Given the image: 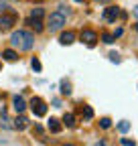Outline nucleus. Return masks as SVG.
Listing matches in <instances>:
<instances>
[{
  "label": "nucleus",
  "instance_id": "7c9ffc66",
  "mask_svg": "<svg viewBox=\"0 0 138 146\" xmlns=\"http://www.w3.org/2000/svg\"><path fill=\"white\" fill-rule=\"evenodd\" d=\"M0 100H2V98H0Z\"/></svg>",
  "mask_w": 138,
  "mask_h": 146
},
{
  "label": "nucleus",
  "instance_id": "5701e85b",
  "mask_svg": "<svg viewBox=\"0 0 138 146\" xmlns=\"http://www.w3.org/2000/svg\"><path fill=\"white\" fill-rule=\"evenodd\" d=\"M34 134H37V136H43V128L41 126H37V124H34V130H33Z\"/></svg>",
  "mask_w": 138,
  "mask_h": 146
},
{
  "label": "nucleus",
  "instance_id": "1a4fd4ad",
  "mask_svg": "<svg viewBox=\"0 0 138 146\" xmlns=\"http://www.w3.org/2000/svg\"><path fill=\"white\" fill-rule=\"evenodd\" d=\"M12 106H14V110H16L19 114H23V112H25V108H27V102H25L21 96H16V98L12 100Z\"/></svg>",
  "mask_w": 138,
  "mask_h": 146
},
{
  "label": "nucleus",
  "instance_id": "39448f33",
  "mask_svg": "<svg viewBox=\"0 0 138 146\" xmlns=\"http://www.w3.org/2000/svg\"><path fill=\"white\" fill-rule=\"evenodd\" d=\"M16 23V14H0V29H2V31H8L12 25Z\"/></svg>",
  "mask_w": 138,
  "mask_h": 146
},
{
  "label": "nucleus",
  "instance_id": "412c9836",
  "mask_svg": "<svg viewBox=\"0 0 138 146\" xmlns=\"http://www.w3.org/2000/svg\"><path fill=\"white\" fill-rule=\"evenodd\" d=\"M120 142H122V146H136V142H134V140H130V138H122Z\"/></svg>",
  "mask_w": 138,
  "mask_h": 146
},
{
  "label": "nucleus",
  "instance_id": "7ed1b4c3",
  "mask_svg": "<svg viewBox=\"0 0 138 146\" xmlns=\"http://www.w3.org/2000/svg\"><path fill=\"white\" fill-rule=\"evenodd\" d=\"M31 110H33V114L37 118H43L47 114V106H45V102L41 98H33L31 100Z\"/></svg>",
  "mask_w": 138,
  "mask_h": 146
},
{
  "label": "nucleus",
  "instance_id": "9b49d317",
  "mask_svg": "<svg viewBox=\"0 0 138 146\" xmlns=\"http://www.w3.org/2000/svg\"><path fill=\"white\" fill-rule=\"evenodd\" d=\"M27 126H29V120L25 116H19V118L14 120V128H16V130H25Z\"/></svg>",
  "mask_w": 138,
  "mask_h": 146
},
{
  "label": "nucleus",
  "instance_id": "f03ea898",
  "mask_svg": "<svg viewBox=\"0 0 138 146\" xmlns=\"http://www.w3.org/2000/svg\"><path fill=\"white\" fill-rule=\"evenodd\" d=\"M63 25H65V14H61L59 10H57V12H53V14H49V23H47V27H49V31H51V33L61 31V29H63Z\"/></svg>",
  "mask_w": 138,
  "mask_h": 146
},
{
  "label": "nucleus",
  "instance_id": "9d476101",
  "mask_svg": "<svg viewBox=\"0 0 138 146\" xmlns=\"http://www.w3.org/2000/svg\"><path fill=\"white\" fill-rule=\"evenodd\" d=\"M61 120H57V118H51L49 120V130L53 132V134H57V132H61Z\"/></svg>",
  "mask_w": 138,
  "mask_h": 146
},
{
  "label": "nucleus",
  "instance_id": "393cba45",
  "mask_svg": "<svg viewBox=\"0 0 138 146\" xmlns=\"http://www.w3.org/2000/svg\"><path fill=\"white\" fill-rule=\"evenodd\" d=\"M134 16H136V18H138V6H136V8H134Z\"/></svg>",
  "mask_w": 138,
  "mask_h": 146
},
{
  "label": "nucleus",
  "instance_id": "c756f323",
  "mask_svg": "<svg viewBox=\"0 0 138 146\" xmlns=\"http://www.w3.org/2000/svg\"><path fill=\"white\" fill-rule=\"evenodd\" d=\"M0 2H6V0H0Z\"/></svg>",
  "mask_w": 138,
  "mask_h": 146
},
{
  "label": "nucleus",
  "instance_id": "bb28decb",
  "mask_svg": "<svg viewBox=\"0 0 138 146\" xmlns=\"http://www.w3.org/2000/svg\"><path fill=\"white\" fill-rule=\"evenodd\" d=\"M98 146H106V144H104V142H100V144H98Z\"/></svg>",
  "mask_w": 138,
  "mask_h": 146
},
{
  "label": "nucleus",
  "instance_id": "a878e982",
  "mask_svg": "<svg viewBox=\"0 0 138 146\" xmlns=\"http://www.w3.org/2000/svg\"><path fill=\"white\" fill-rule=\"evenodd\" d=\"M63 146H75V144H71V142H67V144H63Z\"/></svg>",
  "mask_w": 138,
  "mask_h": 146
},
{
  "label": "nucleus",
  "instance_id": "6ab92c4d",
  "mask_svg": "<svg viewBox=\"0 0 138 146\" xmlns=\"http://www.w3.org/2000/svg\"><path fill=\"white\" fill-rule=\"evenodd\" d=\"M100 126L104 128V130H108V128L112 126V120H110V118H102V120H100Z\"/></svg>",
  "mask_w": 138,
  "mask_h": 146
},
{
  "label": "nucleus",
  "instance_id": "dca6fc26",
  "mask_svg": "<svg viewBox=\"0 0 138 146\" xmlns=\"http://www.w3.org/2000/svg\"><path fill=\"white\" fill-rule=\"evenodd\" d=\"M118 130H120V132H122V134H124V132H128V130H130V122H126V120H122V122H120V124H118Z\"/></svg>",
  "mask_w": 138,
  "mask_h": 146
},
{
  "label": "nucleus",
  "instance_id": "b1692460",
  "mask_svg": "<svg viewBox=\"0 0 138 146\" xmlns=\"http://www.w3.org/2000/svg\"><path fill=\"white\" fill-rule=\"evenodd\" d=\"M122 33H124V31H122V29H116V31H114V35H112V36H114V39H116V36H122Z\"/></svg>",
  "mask_w": 138,
  "mask_h": 146
},
{
  "label": "nucleus",
  "instance_id": "f257e3e1",
  "mask_svg": "<svg viewBox=\"0 0 138 146\" xmlns=\"http://www.w3.org/2000/svg\"><path fill=\"white\" fill-rule=\"evenodd\" d=\"M10 43L19 51H31L33 45H34V36L29 31H14L12 36H10Z\"/></svg>",
  "mask_w": 138,
  "mask_h": 146
},
{
  "label": "nucleus",
  "instance_id": "a211bd4d",
  "mask_svg": "<svg viewBox=\"0 0 138 146\" xmlns=\"http://www.w3.org/2000/svg\"><path fill=\"white\" fill-rule=\"evenodd\" d=\"M102 41L106 43V45H112V43H114V36H112L110 33H104V35H102Z\"/></svg>",
  "mask_w": 138,
  "mask_h": 146
},
{
  "label": "nucleus",
  "instance_id": "f8f14e48",
  "mask_svg": "<svg viewBox=\"0 0 138 146\" xmlns=\"http://www.w3.org/2000/svg\"><path fill=\"white\" fill-rule=\"evenodd\" d=\"M16 57H19V55H16L14 49H6V51H2V59H4V61H16Z\"/></svg>",
  "mask_w": 138,
  "mask_h": 146
},
{
  "label": "nucleus",
  "instance_id": "4be33fe9",
  "mask_svg": "<svg viewBox=\"0 0 138 146\" xmlns=\"http://www.w3.org/2000/svg\"><path fill=\"white\" fill-rule=\"evenodd\" d=\"M110 61H114V63H120V57H118V53H110Z\"/></svg>",
  "mask_w": 138,
  "mask_h": 146
},
{
  "label": "nucleus",
  "instance_id": "2eb2a0df",
  "mask_svg": "<svg viewBox=\"0 0 138 146\" xmlns=\"http://www.w3.org/2000/svg\"><path fill=\"white\" fill-rule=\"evenodd\" d=\"M83 118H85V120H92V118H94V110H92V106H83Z\"/></svg>",
  "mask_w": 138,
  "mask_h": 146
},
{
  "label": "nucleus",
  "instance_id": "0eeeda50",
  "mask_svg": "<svg viewBox=\"0 0 138 146\" xmlns=\"http://www.w3.org/2000/svg\"><path fill=\"white\" fill-rule=\"evenodd\" d=\"M59 43H61V45H71V43H75V33H73V31L63 33V35L59 36Z\"/></svg>",
  "mask_w": 138,
  "mask_h": 146
},
{
  "label": "nucleus",
  "instance_id": "c85d7f7f",
  "mask_svg": "<svg viewBox=\"0 0 138 146\" xmlns=\"http://www.w3.org/2000/svg\"><path fill=\"white\" fill-rule=\"evenodd\" d=\"M75 2H83V0H75Z\"/></svg>",
  "mask_w": 138,
  "mask_h": 146
},
{
  "label": "nucleus",
  "instance_id": "4468645a",
  "mask_svg": "<svg viewBox=\"0 0 138 146\" xmlns=\"http://www.w3.org/2000/svg\"><path fill=\"white\" fill-rule=\"evenodd\" d=\"M61 96H71V83L67 79L61 81Z\"/></svg>",
  "mask_w": 138,
  "mask_h": 146
},
{
  "label": "nucleus",
  "instance_id": "20e7f679",
  "mask_svg": "<svg viewBox=\"0 0 138 146\" xmlns=\"http://www.w3.org/2000/svg\"><path fill=\"white\" fill-rule=\"evenodd\" d=\"M81 43H85L88 47H96V43H98V33H96V31H90V29L81 31Z\"/></svg>",
  "mask_w": 138,
  "mask_h": 146
},
{
  "label": "nucleus",
  "instance_id": "423d86ee",
  "mask_svg": "<svg viewBox=\"0 0 138 146\" xmlns=\"http://www.w3.org/2000/svg\"><path fill=\"white\" fill-rule=\"evenodd\" d=\"M118 16H120V8L118 6H108L106 10H104V18H106L108 23H114Z\"/></svg>",
  "mask_w": 138,
  "mask_h": 146
},
{
  "label": "nucleus",
  "instance_id": "6e6552de",
  "mask_svg": "<svg viewBox=\"0 0 138 146\" xmlns=\"http://www.w3.org/2000/svg\"><path fill=\"white\" fill-rule=\"evenodd\" d=\"M27 25L31 27V29H34V33H41L45 27H43V21H41V18H29V21H27Z\"/></svg>",
  "mask_w": 138,
  "mask_h": 146
},
{
  "label": "nucleus",
  "instance_id": "ddd939ff",
  "mask_svg": "<svg viewBox=\"0 0 138 146\" xmlns=\"http://www.w3.org/2000/svg\"><path fill=\"white\" fill-rule=\"evenodd\" d=\"M63 124H65L67 128H75V116H73V114H65V116H63Z\"/></svg>",
  "mask_w": 138,
  "mask_h": 146
},
{
  "label": "nucleus",
  "instance_id": "f3484780",
  "mask_svg": "<svg viewBox=\"0 0 138 146\" xmlns=\"http://www.w3.org/2000/svg\"><path fill=\"white\" fill-rule=\"evenodd\" d=\"M43 14H45V10H43V8H33V12H31V16H33V18H43Z\"/></svg>",
  "mask_w": 138,
  "mask_h": 146
},
{
  "label": "nucleus",
  "instance_id": "aec40b11",
  "mask_svg": "<svg viewBox=\"0 0 138 146\" xmlns=\"http://www.w3.org/2000/svg\"><path fill=\"white\" fill-rule=\"evenodd\" d=\"M31 65H33V69H34V71H41V61H39L37 57H33V61H31Z\"/></svg>",
  "mask_w": 138,
  "mask_h": 146
},
{
  "label": "nucleus",
  "instance_id": "cd10ccee",
  "mask_svg": "<svg viewBox=\"0 0 138 146\" xmlns=\"http://www.w3.org/2000/svg\"><path fill=\"white\" fill-rule=\"evenodd\" d=\"M134 27H136V31H138V23H136V25H134Z\"/></svg>",
  "mask_w": 138,
  "mask_h": 146
}]
</instances>
